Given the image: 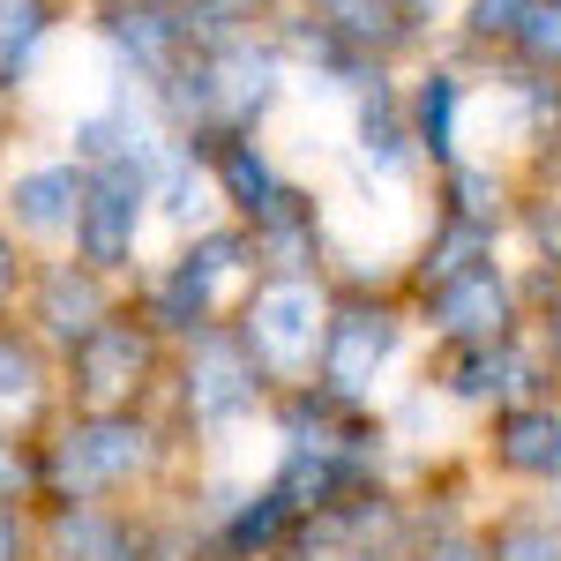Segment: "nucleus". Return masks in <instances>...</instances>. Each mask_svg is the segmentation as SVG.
Wrapping results in <instances>:
<instances>
[{
    "label": "nucleus",
    "mask_w": 561,
    "mask_h": 561,
    "mask_svg": "<svg viewBox=\"0 0 561 561\" xmlns=\"http://www.w3.org/2000/svg\"><path fill=\"white\" fill-rule=\"evenodd\" d=\"M150 465H158V434L142 412H76L38 449V494L45 502H113Z\"/></svg>",
    "instance_id": "nucleus-1"
},
{
    "label": "nucleus",
    "mask_w": 561,
    "mask_h": 561,
    "mask_svg": "<svg viewBox=\"0 0 561 561\" xmlns=\"http://www.w3.org/2000/svg\"><path fill=\"white\" fill-rule=\"evenodd\" d=\"M255 277V255H248V232L225 225V232H195L142 293V322L158 337H195V330H217L225 300Z\"/></svg>",
    "instance_id": "nucleus-2"
},
{
    "label": "nucleus",
    "mask_w": 561,
    "mask_h": 561,
    "mask_svg": "<svg viewBox=\"0 0 561 561\" xmlns=\"http://www.w3.org/2000/svg\"><path fill=\"white\" fill-rule=\"evenodd\" d=\"M322 322H330V293L314 277H255L232 337L255 359L262 382H293L300 389L314 375V352H322Z\"/></svg>",
    "instance_id": "nucleus-3"
},
{
    "label": "nucleus",
    "mask_w": 561,
    "mask_h": 561,
    "mask_svg": "<svg viewBox=\"0 0 561 561\" xmlns=\"http://www.w3.org/2000/svg\"><path fill=\"white\" fill-rule=\"evenodd\" d=\"M397 345H404V314L389 300H330V322H322V352H314V389L337 397V404H367L375 382L397 367Z\"/></svg>",
    "instance_id": "nucleus-4"
},
{
    "label": "nucleus",
    "mask_w": 561,
    "mask_h": 561,
    "mask_svg": "<svg viewBox=\"0 0 561 561\" xmlns=\"http://www.w3.org/2000/svg\"><path fill=\"white\" fill-rule=\"evenodd\" d=\"M150 367H158V330L142 314H105L90 337L68 345V389L83 412H135Z\"/></svg>",
    "instance_id": "nucleus-5"
},
{
    "label": "nucleus",
    "mask_w": 561,
    "mask_h": 561,
    "mask_svg": "<svg viewBox=\"0 0 561 561\" xmlns=\"http://www.w3.org/2000/svg\"><path fill=\"white\" fill-rule=\"evenodd\" d=\"M262 375L255 359L240 352V337L232 330H195L187 337V359H180V404H187V420L203 434H225L240 427V420H255L262 404Z\"/></svg>",
    "instance_id": "nucleus-6"
},
{
    "label": "nucleus",
    "mask_w": 561,
    "mask_h": 561,
    "mask_svg": "<svg viewBox=\"0 0 561 561\" xmlns=\"http://www.w3.org/2000/svg\"><path fill=\"white\" fill-rule=\"evenodd\" d=\"M142 217H150V187L128 165H90L83 173V203H76V262H90L98 277L128 270L135 240H142Z\"/></svg>",
    "instance_id": "nucleus-7"
},
{
    "label": "nucleus",
    "mask_w": 561,
    "mask_h": 561,
    "mask_svg": "<svg viewBox=\"0 0 561 561\" xmlns=\"http://www.w3.org/2000/svg\"><path fill=\"white\" fill-rule=\"evenodd\" d=\"M420 314H427V330L442 337V345H494V337H517V293H510V277H502L494 262H479V270H465V277L420 293Z\"/></svg>",
    "instance_id": "nucleus-8"
},
{
    "label": "nucleus",
    "mask_w": 561,
    "mask_h": 561,
    "mask_svg": "<svg viewBox=\"0 0 561 561\" xmlns=\"http://www.w3.org/2000/svg\"><path fill=\"white\" fill-rule=\"evenodd\" d=\"M180 142L195 150L203 180L217 187V203L240 217V225H248L255 210H270V203H277L285 173L270 165V150L255 142V128H203V135H180Z\"/></svg>",
    "instance_id": "nucleus-9"
},
{
    "label": "nucleus",
    "mask_w": 561,
    "mask_h": 561,
    "mask_svg": "<svg viewBox=\"0 0 561 561\" xmlns=\"http://www.w3.org/2000/svg\"><path fill=\"white\" fill-rule=\"evenodd\" d=\"M539 375L547 367L517 337H494V345H449L427 389L457 397V404H517V397H539Z\"/></svg>",
    "instance_id": "nucleus-10"
},
{
    "label": "nucleus",
    "mask_w": 561,
    "mask_h": 561,
    "mask_svg": "<svg viewBox=\"0 0 561 561\" xmlns=\"http://www.w3.org/2000/svg\"><path fill=\"white\" fill-rule=\"evenodd\" d=\"M105 53H113V68L128 76V83H165L180 60H187V31H180V15H165L158 0H113L105 8Z\"/></svg>",
    "instance_id": "nucleus-11"
},
{
    "label": "nucleus",
    "mask_w": 561,
    "mask_h": 561,
    "mask_svg": "<svg viewBox=\"0 0 561 561\" xmlns=\"http://www.w3.org/2000/svg\"><path fill=\"white\" fill-rule=\"evenodd\" d=\"M240 232H248L255 277H314V255H322V210H314V195H300L293 180H285L277 203L255 210Z\"/></svg>",
    "instance_id": "nucleus-12"
},
{
    "label": "nucleus",
    "mask_w": 561,
    "mask_h": 561,
    "mask_svg": "<svg viewBox=\"0 0 561 561\" xmlns=\"http://www.w3.org/2000/svg\"><path fill=\"white\" fill-rule=\"evenodd\" d=\"M300 23H314L330 45H345V53L375 60V68L420 38V15L404 0H300Z\"/></svg>",
    "instance_id": "nucleus-13"
},
{
    "label": "nucleus",
    "mask_w": 561,
    "mask_h": 561,
    "mask_svg": "<svg viewBox=\"0 0 561 561\" xmlns=\"http://www.w3.org/2000/svg\"><path fill=\"white\" fill-rule=\"evenodd\" d=\"M113 314V285L90 270V262H45L38 270V300H31V322H38V337H53V345H76V337H90L98 322Z\"/></svg>",
    "instance_id": "nucleus-14"
},
{
    "label": "nucleus",
    "mask_w": 561,
    "mask_h": 561,
    "mask_svg": "<svg viewBox=\"0 0 561 561\" xmlns=\"http://www.w3.org/2000/svg\"><path fill=\"white\" fill-rule=\"evenodd\" d=\"M494 465L510 479H531V486H554L561 479V404L547 397H517L494 412Z\"/></svg>",
    "instance_id": "nucleus-15"
},
{
    "label": "nucleus",
    "mask_w": 561,
    "mask_h": 561,
    "mask_svg": "<svg viewBox=\"0 0 561 561\" xmlns=\"http://www.w3.org/2000/svg\"><path fill=\"white\" fill-rule=\"evenodd\" d=\"M45 561H142V531L105 502H53L45 510Z\"/></svg>",
    "instance_id": "nucleus-16"
},
{
    "label": "nucleus",
    "mask_w": 561,
    "mask_h": 561,
    "mask_svg": "<svg viewBox=\"0 0 561 561\" xmlns=\"http://www.w3.org/2000/svg\"><path fill=\"white\" fill-rule=\"evenodd\" d=\"M76 203H83V173L76 165H31L8 180V225L31 240H68L76 232Z\"/></svg>",
    "instance_id": "nucleus-17"
},
{
    "label": "nucleus",
    "mask_w": 561,
    "mask_h": 561,
    "mask_svg": "<svg viewBox=\"0 0 561 561\" xmlns=\"http://www.w3.org/2000/svg\"><path fill=\"white\" fill-rule=\"evenodd\" d=\"M352 142H359V165L375 180H404L420 165V150H412V128H404V98L389 83L359 90V105H352Z\"/></svg>",
    "instance_id": "nucleus-18"
},
{
    "label": "nucleus",
    "mask_w": 561,
    "mask_h": 561,
    "mask_svg": "<svg viewBox=\"0 0 561 561\" xmlns=\"http://www.w3.org/2000/svg\"><path fill=\"white\" fill-rule=\"evenodd\" d=\"M457 121H465V76L457 68H427L412 98H404V128H412V150L427 165H457Z\"/></svg>",
    "instance_id": "nucleus-19"
},
{
    "label": "nucleus",
    "mask_w": 561,
    "mask_h": 561,
    "mask_svg": "<svg viewBox=\"0 0 561 561\" xmlns=\"http://www.w3.org/2000/svg\"><path fill=\"white\" fill-rule=\"evenodd\" d=\"M53 23H60V0H0V90H23Z\"/></svg>",
    "instance_id": "nucleus-20"
},
{
    "label": "nucleus",
    "mask_w": 561,
    "mask_h": 561,
    "mask_svg": "<svg viewBox=\"0 0 561 561\" xmlns=\"http://www.w3.org/2000/svg\"><path fill=\"white\" fill-rule=\"evenodd\" d=\"M45 397V352L31 330H0V434H15Z\"/></svg>",
    "instance_id": "nucleus-21"
},
{
    "label": "nucleus",
    "mask_w": 561,
    "mask_h": 561,
    "mask_svg": "<svg viewBox=\"0 0 561 561\" xmlns=\"http://www.w3.org/2000/svg\"><path fill=\"white\" fill-rule=\"evenodd\" d=\"M479 262H494V232L457 225V217H434L427 248H420V293L449 285V277H465V270H479Z\"/></svg>",
    "instance_id": "nucleus-22"
},
{
    "label": "nucleus",
    "mask_w": 561,
    "mask_h": 561,
    "mask_svg": "<svg viewBox=\"0 0 561 561\" xmlns=\"http://www.w3.org/2000/svg\"><path fill=\"white\" fill-rule=\"evenodd\" d=\"M479 561H561V524L539 510H510L479 539Z\"/></svg>",
    "instance_id": "nucleus-23"
},
{
    "label": "nucleus",
    "mask_w": 561,
    "mask_h": 561,
    "mask_svg": "<svg viewBox=\"0 0 561 561\" xmlns=\"http://www.w3.org/2000/svg\"><path fill=\"white\" fill-rule=\"evenodd\" d=\"M524 76H554L561 83V0H531L517 23V38H510Z\"/></svg>",
    "instance_id": "nucleus-24"
},
{
    "label": "nucleus",
    "mask_w": 561,
    "mask_h": 561,
    "mask_svg": "<svg viewBox=\"0 0 561 561\" xmlns=\"http://www.w3.org/2000/svg\"><path fill=\"white\" fill-rule=\"evenodd\" d=\"M531 0H472L465 8V45H510Z\"/></svg>",
    "instance_id": "nucleus-25"
},
{
    "label": "nucleus",
    "mask_w": 561,
    "mask_h": 561,
    "mask_svg": "<svg viewBox=\"0 0 561 561\" xmlns=\"http://www.w3.org/2000/svg\"><path fill=\"white\" fill-rule=\"evenodd\" d=\"M517 225L531 232V255L561 277V195H531V203L517 210Z\"/></svg>",
    "instance_id": "nucleus-26"
},
{
    "label": "nucleus",
    "mask_w": 561,
    "mask_h": 561,
    "mask_svg": "<svg viewBox=\"0 0 561 561\" xmlns=\"http://www.w3.org/2000/svg\"><path fill=\"white\" fill-rule=\"evenodd\" d=\"M31 494H38V449H23L15 434H0V502L23 510Z\"/></svg>",
    "instance_id": "nucleus-27"
},
{
    "label": "nucleus",
    "mask_w": 561,
    "mask_h": 561,
    "mask_svg": "<svg viewBox=\"0 0 561 561\" xmlns=\"http://www.w3.org/2000/svg\"><path fill=\"white\" fill-rule=\"evenodd\" d=\"M539 337H547V367L561 375V277L547 285V300H539Z\"/></svg>",
    "instance_id": "nucleus-28"
},
{
    "label": "nucleus",
    "mask_w": 561,
    "mask_h": 561,
    "mask_svg": "<svg viewBox=\"0 0 561 561\" xmlns=\"http://www.w3.org/2000/svg\"><path fill=\"white\" fill-rule=\"evenodd\" d=\"M0 561H31V524H23V510H8V502H0Z\"/></svg>",
    "instance_id": "nucleus-29"
},
{
    "label": "nucleus",
    "mask_w": 561,
    "mask_h": 561,
    "mask_svg": "<svg viewBox=\"0 0 561 561\" xmlns=\"http://www.w3.org/2000/svg\"><path fill=\"white\" fill-rule=\"evenodd\" d=\"M420 561H479V539H465V531H434L427 547H420Z\"/></svg>",
    "instance_id": "nucleus-30"
},
{
    "label": "nucleus",
    "mask_w": 561,
    "mask_h": 561,
    "mask_svg": "<svg viewBox=\"0 0 561 561\" xmlns=\"http://www.w3.org/2000/svg\"><path fill=\"white\" fill-rule=\"evenodd\" d=\"M15 293H23V255H15V240L0 232V314L15 307Z\"/></svg>",
    "instance_id": "nucleus-31"
},
{
    "label": "nucleus",
    "mask_w": 561,
    "mask_h": 561,
    "mask_svg": "<svg viewBox=\"0 0 561 561\" xmlns=\"http://www.w3.org/2000/svg\"><path fill=\"white\" fill-rule=\"evenodd\" d=\"M158 8H165V15H180V23H187V15H203V8H217V0H158Z\"/></svg>",
    "instance_id": "nucleus-32"
},
{
    "label": "nucleus",
    "mask_w": 561,
    "mask_h": 561,
    "mask_svg": "<svg viewBox=\"0 0 561 561\" xmlns=\"http://www.w3.org/2000/svg\"><path fill=\"white\" fill-rule=\"evenodd\" d=\"M554 510H561V479H554Z\"/></svg>",
    "instance_id": "nucleus-33"
}]
</instances>
